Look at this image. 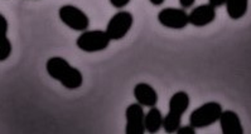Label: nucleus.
<instances>
[{
  "label": "nucleus",
  "instance_id": "1",
  "mask_svg": "<svg viewBox=\"0 0 251 134\" xmlns=\"http://www.w3.org/2000/svg\"><path fill=\"white\" fill-rule=\"evenodd\" d=\"M46 70L52 79L59 82L70 91L82 87L83 76L76 67L71 65L62 57H52L46 63Z\"/></svg>",
  "mask_w": 251,
  "mask_h": 134
},
{
  "label": "nucleus",
  "instance_id": "2",
  "mask_svg": "<svg viewBox=\"0 0 251 134\" xmlns=\"http://www.w3.org/2000/svg\"><path fill=\"white\" fill-rule=\"evenodd\" d=\"M191 99L187 92L179 91L169 99V111L163 119V129L166 133H176L180 127L182 117L189 108Z\"/></svg>",
  "mask_w": 251,
  "mask_h": 134
},
{
  "label": "nucleus",
  "instance_id": "3",
  "mask_svg": "<svg viewBox=\"0 0 251 134\" xmlns=\"http://www.w3.org/2000/svg\"><path fill=\"white\" fill-rule=\"evenodd\" d=\"M222 105L217 102H207L196 108L189 115V124L196 129L207 128L220 119Z\"/></svg>",
  "mask_w": 251,
  "mask_h": 134
},
{
  "label": "nucleus",
  "instance_id": "4",
  "mask_svg": "<svg viewBox=\"0 0 251 134\" xmlns=\"http://www.w3.org/2000/svg\"><path fill=\"white\" fill-rule=\"evenodd\" d=\"M111 39L105 30H85L77 38L76 45L85 53L102 52L110 45Z\"/></svg>",
  "mask_w": 251,
  "mask_h": 134
},
{
  "label": "nucleus",
  "instance_id": "5",
  "mask_svg": "<svg viewBox=\"0 0 251 134\" xmlns=\"http://www.w3.org/2000/svg\"><path fill=\"white\" fill-rule=\"evenodd\" d=\"M58 17L66 26H68L71 30L75 32H85L89 29L90 19L89 15L83 12L82 9L77 8V6L71 5H63L59 8Z\"/></svg>",
  "mask_w": 251,
  "mask_h": 134
},
{
  "label": "nucleus",
  "instance_id": "6",
  "mask_svg": "<svg viewBox=\"0 0 251 134\" xmlns=\"http://www.w3.org/2000/svg\"><path fill=\"white\" fill-rule=\"evenodd\" d=\"M134 24V17L130 12L127 10H120L116 14L111 17L106 25V34L112 40H121L126 37V34L130 32L131 26Z\"/></svg>",
  "mask_w": 251,
  "mask_h": 134
},
{
  "label": "nucleus",
  "instance_id": "7",
  "mask_svg": "<svg viewBox=\"0 0 251 134\" xmlns=\"http://www.w3.org/2000/svg\"><path fill=\"white\" fill-rule=\"evenodd\" d=\"M158 21L168 29L182 30L189 24L188 13L183 8H164L158 13Z\"/></svg>",
  "mask_w": 251,
  "mask_h": 134
},
{
  "label": "nucleus",
  "instance_id": "8",
  "mask_svg": "<svg viewBox=\"0 0 251 134\" xmlns=\"http://www.w3.org/2000/svg\"><path fill=\"white\" fill-rule=\"evenodd\" d=\"M126 117V127L125 133L126 134H144L145 133V113L144 107L139 103H133L125 111Z\"/></svg>",
  "mask_w": 251,
  "mask_h": 134
},
{
  "label": "nucleus",
  "instance_id": "9",
  "mask_svg": "<svg viewBox=\"0 0 251 134\" xmlns=\"http://www.w3.org/2000/svg\"><path fill=\"white\" fill-rule=\"evenodd\" d=\"M189 24L202 28L212 23L216 19V8H213L211 4H202L191 10L188 14Z\"/></svg>",
  "mask_w": 251,
  "mask_h": 134
},
{
  "label": "nucleus",
  "instance_id": "10",
  "mask_svg": "<svg viewBox=\"0 0 251 134\" xmlns=\"http://www.w3.org/2000/svg\"><path fill=\"white\" fill-rule=\"evenodd\" d=\"M134 96H135L136 103H139L143 107H155L158 104V96L157 91L151 87L148 83H138L134 87Z\"/></svg>",
  "mask_w": 251,
  "mask_h": 134
},
{
  "label": "nucleus",
  "instance_id": "11",
  "mask_svg": "<svg viewBox=\"0 0 251 134\" xmlns=\"http://www.w3.org/2000/svg\"><path fill=\"white\" fill-rule=\"evenodd\" d=\"M219 122L222 134H244L245 132L236 112L230 111V109L222 111Z\"/></svg>",
  "mask_w": 251,
  "mask_h": 134
},
{
  "label": "nucleus",
  "instance_id": "12",
  "mask_svg": "<svg viewBox=\"0 0 251 134\" xmlns=\"http://www.w3.org/2000/svg\"><path fill=\"white\" fill-rule=\"evenodd\" d=\"M163 119H164V117H163L162 112L157 108V105L151 107L148 111V113L145 114V132H148V133H158L159 129L163 128Z\"/></svg>",
  "mask_w": 251,
  "mask_h": 134
},
{
  "label": "nucleus",
  "instance_id": "13",
  "mask_svg": "<svg viewBox=\"0 0 251 134\" xmlns=\"http://www.w3.org/2000/svg\"><path fill=\"white\" fill-rule=\"evenodd\" d=\"M226 12L232 20H239L248 13L249 0H226Z\"/></svg>",
  "mask_w": 251,
  "mask_h": 134
},
{
  "label": "nucleus",
  "instance_id": "14",
  "mask_svg": "<svg viewBox=\"0 0 251 134\" xmlns=\"http://www.w3.org/2000/svg\"><path fill=\"white\" fill-rule=\"evenodd\" d=\"M13 45L12 41L9 40L8 35L0 37V61H4L12 56Z\"/></svg>",
  "mask_w": 251,
  "mask_h": 134
},
{
  "label": "nucleus",
  "instance_id": "15",
  "mask_svg": "<svg viewBox=\"0 0 251 134\" xmlns=\"http://www.w3.org/2000/svg\"><path fill=\"white\" fill-rule=\"evenodd\" d=\"M8 29H9V24L6 18L0 13V37H5L8 35Z\"/></svg>",
  "mask_w": 251,
  "mask_h": 134
},
{
  "label": "nucleus",
  "instance_id": "16",
  "mask_svg": "<svg viewBox=\"0 0 251 134\" xmlns=\"http://www.w3.org/2000/svg\"><path fill=\"white\" fill-rule=\"evenodd\" d=\"M177 134H196V128L195 127H192L191 124L189 126H180L179 128L177 129V132H176Z\"/></svg>",
  "mask_w": 251,
  "mask_h": 134
},
{
  "label": "nucleus",
  "instance_id": "17",
  "mask_svg": "<svg viewBox=\"0 0 251 134\" xmlns=\"http://www.w3.org/2000/svg\"><path fill=\"white\" fill-rule=\"evenodd\" d=\"M129 3L130 0H110V4L115 9H124Z\"/></svg>",
  "mask_w": 251,
  "mask_h": 134
},
{
  "label": "nucleus",
  "instance_id": "18",
  "mask_svg": "<svg viewBox=\"0 0 251 134\" xmlns=\"http://www.w3.org/2000/svg\"><path fill=\"white\" fill-rule=\"evenodd\" d=\"M195 1L196 0H179V4L183 9H189V8H192Z\"/></svg>",
  "mask_w": 251,
  "mask_h": 134
},
{
  "label": "nucleus",
  "instance_id": "19",
  "mask_svg": "<svg viewBox=\"0 0 251 134\" xmlns=\"http://www.w3.org/2000/svg\"><path fill=\"white\" fill-rule=\"evenodd\" d=\"M208 4L213 6V8H220V6L225 5L226 4V0H208Z\"/></svg>",
  "mask_w": 251,
  "mask_h": 134
},
{
  "label": "nucleus",
  "instance_id": "20",
  "mask_svg": "<svg viewBox=\"0 0 251 134\" xmlns=\"http://www.w3.org/2000/svg\"><path fill=\"white\" fill-rule=\"evenodd\" d=\"M149 1H151V3L153 4V5L159 6V5H162V4L164 3V1H166V0H149Z\"/></svg>",
  "mask_w": 251,
  "mask_h": 134
}]
</instances>
